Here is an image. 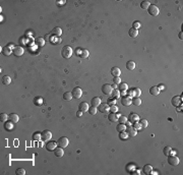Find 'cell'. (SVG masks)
I'll return each mask as SVG.
<instances>
[{"instance_id":"9f6ffc18","label":"cell","mask_w":183,"mask_h":175,"mask_svg":"<svg viewBox=\"0 0 183 175\" xmlns=\"http://www.w3.org/2000/svg\"><path fill=\"white\" fill-rule=\"evenodd\" d=\"M49 37H50V35H46V36H45V39H49Z\"/></svg>"},{"instance_id":"4dcf8cb0","label":"cell","mask_w":183,"mask_h":175,"mask_svg":"<svg viewBox=\"0 0 183 175\" xmlns=\"http://www.w3.org/2000/svg\"><path fill=\"white\" fill-rule=\"evenodd\" d=\"M10 82H11L10 76L5 75V76H3V77H2V84H3V85H9Z\"/></svg>"},{"instance_id":"4316f807","label":"cell","mask_w":183,"mask_h":175,"mask_svg":"<svg viewBox=\"0 0 183 175\" xmlns=\"http://www.w3.org/2000/svg\"><path fill=\"white\" fill-rule=\"evenodd\" d=\"M111 97H112V98L113 99H118V98H119V97H120V91L119 90H113L112 91V93H111Z\"/></svg>"},{"instance_id":"ac0fdd59","label":"cell","mask_w":183,"mask_h":175,"mask_svg":"<svg viewBox=\"0 0 183 175\" xmlns=\"http://www.w3.org/2000/svg\"><path fill=\"white\" fill-rule=\"evenodd\" d=\"M54 154H55V156L56 157H62L63 155H64V151H63V149L62 148H60V147H58V148H56L55 150H54Z\"/></svg>"},{"instance_id":"1f68e13d","label":"cell","mask_w":183,"mask_h":175,"mask_svg":"<svg viewBox=\"0 0 183 175\" xmlns=\"http://www.w3.org/2000/svg\"><path fill=\"white\" fill-rule=\"evenodd\" d=\"M72 98L73 97H72V94L70 92H66V93H64V95H63V99L66 100V101H70Z\"/></svg>"},{"instance_id":"8992f818","label":"cell","mask_w":183,"mask_h":175,"mask_svg":"<svg viewBox=\"0 0 183 175\" xmlns=\"http://www.w3.org/2000/svg\"><path fill=\"white\" fill-rule=\"evenodd\" d=\"M71 94H72V97H73V98L80 99L81 97L82 96V91H81V88H74V89L72 90Z\"/></svg>"},{"instance_id":"ee69618b","label":"cell","mask_w":183,"mask_h":175,"mask_svg":"<svg viewBox=\"0 0 183 175\" xmlns=\"http://www.w3.org/2000/svg\"><path fill=\"white\" fill-rule=\"evenodd\" d=\"M118 121H119L120 123H125L126 121H127V118L125 117V116L120 115V116H119V118H118Z\"/></svg>"},{"instance_id":"74e56055","label":"cell","mask_w":183,"mask_h":175,"mask_svg":"<svg viewBox=\"0 0 183 175\" xmlns=\"http://www.w3.org/2000/svg\"><path fill=\"white\" fill-rule=\"evenodd\" d=\"M15 174L16 175H24L26 174V170H24L23 168H17L15 170Z\"/></svg>"},{"instance_id":"816d5d0a","label":"cell","mask_w":183,"mask_h":175,"mask_svg":"<svg viewBox=\"0 0 183 175\" xmlns=\"http://www.w3.org/2000/svg\"><path fill=\"white\" fill-rule=\"evenodd\" d=\"M178 37H179L180 40H182V39H183V33H182V32H180V33H179V35H178Z\"/></svg>"},{"instance_id":"5bb4252c","label":"cell","mask_w":183,"mask_h":175,"mask_svg":"<svg viewBox=\"0 0 183 175\" xmlns=\"http://www.w3.org/2000/svg\"><path fill=\"white\" fill-rule=\"evenodd\" d=\"M88 109L90 108H88V104L87 102H82L78 105V110L81 111V112H87V111H88Z\"/></svg>"},{"instance_id":"ba28073f","label":"cell","mask_w":183,"mask_h":175,"mask_svg":"<svg viewBox=\"0 0 183 175\" xmlns=\"http://www.w3.org/2000/svg\"><path fill=\"white\" fill-rule=\"evenodd\" d=\"M126 132H127V134H128V137H135L136 135V133H137V130L133 127V126H127L126 127Z\"/></svg>"},{"instance_id":"cb8c5ba5","label":"cell","mask_w":183,"mask_h":175,"mask_svg":"<svg viewBox=\"0 0 183 175\" xmlns=\"http://www.w3.org/2000/svg\"><path fill=\"white\" fill-rule=\"evenodd\" d=\"M2 53H3V55L9 56V55H10L11 53H13V52H12V50H11L8 46H5V47H3V48H2Z\"/></svg>"},{"instance_id":"f907efd6","label":"cell","mask_w":183,"mask_h":175,"mask_svg":"<svg viewBox=\"0 0 183 175\" xmlns=\"http://www.w3.org/2000/svg\"><path fill=\"white\" fill-rule=\"evenodd\" d=\"M7 46H8L9 48H10V49H11V50H13V49H14V47H15V46H14V45H13V44H12V43H11V44H8V45H7Z\"/></svg>"},{"instance_id":"2e32d148","label":"cell","mask_w":183,"mask_h":175,"mask_svg":"<svg viewBox=\"0 0 183 175\" xmlns=\"http://www.w3.org/2000/svg\"><path fill=\"white\" fill-rule=\"evenodd\" d=\"M120 73H121V70H120L119 67L114 66V67H112V68H111V74L113 76H119Z\"/></svg>"},{"instance_id":"f1b7e54d","label":"cell","mask_w":183,"mask_h":175,"mask_svg":"<svg viewBox=\"0 0 183 175\" xmlns=\"http://www.w3.org/2000/svg\"><path fill=\"white\" fill-rule=\"evenodd\" d=\"M143 172H145L146 174L152 173V172H153V167L151 166V165H149V164L145 165V167H143Z\"/></svg>"},{"instance_id":"7dc6e473","label":"cell","mask_w":183,"mask_h":175,"mask_svg":"<svg viewBox=\"0 0 183 175\" xmlns=\"http://www.w3.org/2000/svg\"><path fill=\"white\" fill-rule=\"evenodd\" d=\"M110 111L112 113H116L117 111H118V107L116 106V105H113V106H111L110 107Z\"/></svg>"},{"instance_id":"681fc988","label":"cell","mask_w":183,"mask_h":175,"mask_svg":"<svg viewBox=\"0 0 183 175\" xmlns=\"http://www.w3.org/2000/svg\"><path fill=\"white\" fill-rule=\"evenodd\" d=\"M139 27H140V22H133V27L132 28H134V29H136V30H137Z\"/></svg>"},{"instance_id":"db71d44e","label":"cell","mask_w":183,"mask_h":175,"mask_svg":"<svg viewBox=\"0 0 183 175\" xmlns=\"http://www.w3.org/2000/svg\"><path fill=\"white\" fill-rule=\"evenodd\" d=\"M81 115H82V112H81V111H78V112H77V116H78V117H81Z\"/></svg>"},{"instance_id":"836d02e7","label":"cell","mask_w":183,"mask_h":175,"mask_svg":"<svg viewBox=\"0 0 183 175\" xmlns=\"http://www.w3.org/2000/svg\"><path fill=\"white\" fill-rule=\"evenodd\" d=\"M4 128L6 130H11L13 128V125H12L11 121H7V122H5V124H4Z\"/></svg>"},{"instance_id":"52a82bcc","label":"cell","mask_w":183,"mask_h":175,"mask_svg":"<svg viewBox=\"0 0 183 175\" xmlns=\"http://www.w3.org/2000/svg\"><path fill=\"white\" fill-rule=\"evenodd\" d=\"M51 138H52V133H51V131H49V130H44L43 132L41 133V139L43 140H45V142L50 140Z\"/></svg>"},{"instance_id":"d590c367","label":"cell","mask_w":183,"mask_h":175,"mask_svg":"<svg viewBox=\"0 0 183 175\" xmlns=\"http://www.w3.org/2000/svg\"><path fill=\"white\" fill-rule=\"evenodd\" d=\"M150 5H151V3H150L149 1H142V2L140 3V7H141L142 9H147Z\"/></svg>"},{"instance_id":"9a60e30c","label":"cell","mask_w":183,"mask_h":175,"mask_svg":"<svg viewBox=\"0 0 183 175\" xmlns=\"http://www.w3.org/2000/svg\"><path fill=\"white\" fill-rule=\"evenodd\" d=\"M101 103H102V102H101V99L99 98V97H95V98H93L92 101H91L92 107H96V108H98L99 105H100Z\"/></svg>"},{"instance_id":"b9f144b4","label":"cell","mask_w":183,"mask_h":175,"mask_svg":"<svg viewBox=\"0 0 183 175\" xmlns=\"http://www.w3.org/2000/svg\"><path fill=\"white\" fill-rule=\"evenodd\" d=\"M107 104H108V105H110V106L115 105V104H116V100H115V99H113V98L108 99V101H107Z\"/></svg>"},{"instance_id":"9c48e42d","label":"cell","mask_w":183,"mask_h":175,"mask_svg":"<svg viewBox=\"0 0 183 175\" xmlns=\"http://www.w3.org/2000/svg\"><path fill=\"white\" fill-rule=\"evenodd\" d=\"M121 104L123 106H130L132 104V99L129 96H125L121 99Z\"/></svg>"},{"instance_id":"f6af8a7d","label":"cell","mask_w":183,"mask_h":175,"mask_svg":"<svg viewBox=\"0 0 183 175\" xmlns=\"http://www.w3.org/2000/svg\"><path fill=\"white\" fill-rule=\"evenodd\" d=\"M88 113H90L91 115H95L97 113V108L96 107H92V108L88 109Z\"/></svg>"},{"instance_id":"ffe728a7","label":"cell","mask_w":183,"mask_h":175,"mask_svg":"<svg viewBox=\"0 0 183 175\" xmlns=\"http://www.w3.org/2000/svg\"><path fill=\"white\" fill-rule=\"evenodd\" d=\"M9 120H10L12 123H16V122H18L19 117H18V115H17V114H15V113H11L10 115H9Z\"/></svg>"},{"instance_id":"44dd1931","label":"cell","mask_w":183,"mask_h":175,"mask_svg":"<svg viewBox=\"0 0 183 175\" xmlns=\"http://www.w3.org/2000/svg\"><path fill=\"white\" fill-rule=\"evenodd\" d=\"M126 68L128 70H133L135 68V62L132 61V60H129L126 62Z\"/></svg>"},{"instance_id":"603a6c76","label":"cell","mask_w":183,"mask_h":175,"mask_svg":"<svg viewBox=\"0 0 183 175\" xmlns=\"http://www.w3.org/2000/svg\"><path fill=\"white\" fill-rule=\"evenodd\" d=\"M180 102H181V98L179 96H175V97H173L172 100H171V103L174 105V106H178L180 104Z\"/></svg>"},{"instance_id":"e575fe53","label":"cell","mask_w":183,"mask_h":175,"mask_svg":"<svg viewBox=\"0 0 183 175\" xmlns=\"http://www.w3.org/2000/svg\"><path fill=\"white\" fill-rule=\"evenodd\" d=\"M139 124L141 125V128H146L147 125H149V122H147L146 119H141L139 121Z\"/></svg>"},{"instance_id":"7402d4cb","label":"cell","mask_w":183,"mask_h":175,"mask_svg":"<svg viewBox=\"0 0 183 175\" xmlns=\"http://www.w3.org/2000/svg\"><path fill=\"white\" fill-rule=\"evenodd\" d=\"M61 34H62V30L59 27H56V28H54L53 30H52V35L54 36H56V37H59V36H61Z\"/></svg>"},{"instance_id":"f5cc1de1","label":"cell","mask_w":183,"mask_h":175,"mask_svg":"<svg viewBox=\"0 0 183 175\" xmlns=\"http://www.w3.org/2000/svg\"><path fill=\"white\" fill-rule=\"evenodd\" d=\"M158 88H159V90H160V91H161V90H164V89H165V87L163 86V85H160V86L158 87Z\"/></svg>"},{"instance_id":"7a4b0ae2","label":"cell","mask_w":183,"mask_h":175,"mask_svg":"<svg viewBox=\"0 0 183 175\" xmlns=\"http://www.w3.org/2000/svg\"><path fill=\"white\" fill-rule=\"evenodd\" d=\"M68 144H69V140L65 137H62L60 139H58V140H57V146H58V147H60V148H62V149L63 148H66L67 146H68Z\"/></svg>"},{"instance_id":"30bf717a","label":"cell","mask_w":183,"mask_h":175,"mask_svg":"<svg viewBox=\"0 0 183 175\" xmlns=\"http://www.w3.org/2000/svg\"><path fill=\"white\" fill-rule=\"evenodd\" d=\"M98 110L102 113H108L109 111H110V107H109L108 104H102L101 103L98 107Z\"/></svg>"},{"instance_id":"d6a6232c","label":"cell","mask_w":183,"mask_h":175,"mask_svg":"<svg viewBox=\"0 0 183 175\" xmlns=\"http://www.w3.org/2000/svg\"><path fill=\"white\" fill-rule=\"evenodd\" d=\"M132 104L135 105V106H139L141 104V100L139 97H134V98L132 99Z\"/></svg>"},{"instance_id":"484cf974","label":"cell","mask_w":183,"mask_h":175,"mask_svg":"<svg viewBox=\"0 0 183 175\" xmlns=\"http://www.w3.org/2000/svg\"><path fill=\"white\" fill-rule=\"evenodd\" d=\"M126 124L125 123H119L117 125V127H116V130L117 131H119V132H122V131H126Z\"/></svg>"},{"instance_id":"8fae6325","label":"cell","mask_w":183,"mask_h":175,"mask_svg":"<svg viewBox=\"0 0 183 175\" xmlns=\"http://www.w3.org/2000/svg\"><path fill=\"white\" fill-rule=\"evenodd\" d=\"M12 52H13V54L15 56H22L23 54L24 50H23V48L22 46H15L14 47V49L12 50Z\"/></svg>"},{"instance_id":"bcb514c9","label":"cell","mask_w":183,"mask_h":175,"mask_svg":"<svg viewBox=\"0 0 183 175\" xmlns=\"http://www.w3.org/2000/svg\"><path fill=\"white\" fill-rule=\"evenodd\" d=\"M113 82H114L115 85H119L121 82V79L119 76H114V79H113Z\"/></svg>"},{"instance_id":"8d00e7d4","label":"cell","mask_w":183,"mask_h":175,"mask_svg":"<svg viewBox=\"0 0 183 175\" xmlns=\"http://www.w3.org/2000/svg\"><path fill=\"white\" fill-rule=\"evenodd\" d=\"M132 91H133V94H134V97H139L141 94V91L139 88H134Z\"/></svg>"},{"instance_id":"83f0119b","label":"cell","mask_w":183,"mask_h":175,"mask_svg":"<svg viewBox=\"0 0 183 175\" xmlns=\"http://www.w3.org/2000/svg\"><path fill=\"white\" fill-rule=\"evenodd\" d=\"M35 44H36L37 46L39 47H43L44 45H45V40H44L43 38H38L36 41H35Z\"/></svg>"},{"instance_id":"c3c4849f","label":"cell","mask_w":183,"mask_h":175,"mask_svg":"<svg viewBox=\"0 0 183 175\" xmlns=\"http://www.w3.org/2000/svg\"><path fill=\"white\" fill-rule=\"evenodd\" d=\"M133 127L136 130H139V129H141V125L139 124V122H135V123H133Z\"/></svg>"},{"instance_id":"e0dca14e","label":"cell","mask_w":183,"mask_h":175,"mask_svg":"<svg viewBox=\"0 0 183 175\" xmlns=\"http://www.w3.org/2000/svg\"><path fill=\"white\" fill-rule=\"evenodd\" d=\"M119 114H117V113H111V114H109L108 116V119L112 121V122H116V121H118V118H119Z\"/></svg>"},{"instance_id":"f35d334b","label":"cell","mask_w":183,"mask_h":175,"mask_svg":"<svg viewBox=\"0 0 183 175\" xmlns=\"http://www.w3.org/2000/svg\"><path fill=\"white\" fill-rule=\"evenodd\" d=\"M171 151H172V149H171L170 147H165L164 150H163V152H164L165 156H169L170 153H171Z\"/></svg>"},{"instance_id":"6da1fadb","label":"cell","mask_w":183,"mask_h":175,"mask_svg":"<svg viewBox=\"0 0 183 175\" xmlns=\"http://www.w3.org/2000/svg\"><path fill=\"white\" fill-rule=\"evenodd\" d=\"M61 55L63 58H65V59H68V58H70L71 55H72V49L70 46H64L61 50Z\"/></svg>"},{"instance_id":"11a10c76","label":"cell","mask_w":183,"mask_h":175,"mask_svg":"<svg viewBox=\"0 0 183 175\" xmlns=\"http://www.w3.org/2000/svg\"><path fill=\"white\" fill-rule=\"evenodd\" d=\"M111 87H112V88H114V90H115L116 88H117V85H115V84H114V85H113V86H111Z\"/></svg>"},{"instance_id":"7bdbcfd3","label":"cell","mask_w":183,"mask_h":175,"mask_svg":"<svg viewBox=\"0 0 183 175\" xmlns=\"http://www.w3.org/2000/svg\"><path fill=\"white\" fill-rule=\"evenodd\" d=\"M81 57L82 58H88V50H82L81 53Z\"/></svg>"},{"instance_id":"60d3db41","label":"cell","mask_w":183,"mask_h":175,"mask_svg":"<svg viewBox=\"0 0 183 175\" xmlns=\"http://www.w3.org/2000/svg\"><path fill=\"white\" fill-rule=\"evenodd\" d=\"M119 137H120L121 139H127L128 138H129V137H128V134H127L126 131H122V132H120V135H119Z\"/></svg>"},{"instance_id":"5b68a950","label":"cell","mask_w":183,"mask_h":175,"mask_svg":"<svg viewBox=\"0 0 183 175\" xmlns=\"http://www.w3.org/2000/svg\"><path fill=\"white\" fill-rule=\"evenodd\" d=\"M112 91H113V88L111 87V85L105 84V85L102 86V92H103V94H105V95H111Z\"/></svg>"},{"instance_id":"d6986e66","label":"cell","mask_w":183,"mask_h":175,"mask_svg":"<svg viewBox=\"0 0 183 175\" xmlns=\"http://www.w3.org/2000/svg\"><path fill=\"white\" fill-rule=\"evenodd\" d=\"M159 93H160V90H159V88L156 87V86L152 87L151 89H150V94L152 96H158V95H159Z\"/></svg>"},{"instance_id":"7c38bea8","label":"cell","mask_w":183,"mask_h":175,"mask_svg":"<svg viewBox=\"0 0 183 175\" xmlns=\"http://www.w3.org/2000/svg\"><path fill=\"white\" fill-rule=\"evenodd\" d=\"M127 120L129 121L131 123H135V122H138V120H139V117H138V115L135 114V113H131L129 116H128Z\"/></svg>"},{"instance_id":"d4e9b609","label":"cell","mask_w":183,"mask_h":175,"mask_svg":"<svg viewBox=\"0 0 183 175\" xmlns=\"http://www.w3.org/2000/svg\"><path fill=\"white\" fill-rule=\"evenodd\" d=\"M128 35H129L131 38H135L138 35V31L136 30V29H134V28H131L130 30L128 31Z\"/></svg>"},{"instance_id":"f546056e","label":"cell","mask_w":183,"mask_h":175,"mask_svg":"<svg viewBox=\"0 0 183 175\" xmlns=\"http://www.w3.org/2000/svg\"><path fill=\"white\" fill-rule=\"evenodd\" d=\"M118 89H119V91H121V92H125L128 89V86H127V84H125V82H120V84L118 85Z\"/></svg>"},{"instance_id":"3957f363","label":"cell","mask_w":183,"mask_h":175,"mask_svg":"<svg viewBox=\"0 0 183 175\" xmlns=\"http://www.w3.org/2000/svg\"><path fill=\"white\" fill-rule=\"evenodd\" d=\"M147 10H149V13L151 14L152 16H157L159 15V8H158V6L156 5H150L149 8H147Z\"/></svg>"},{"instance_id":"ab89813d","label":"cell","mask_w":183,"mask_h":175,"mask_svg":"<svg viewBox=\"0 0 183 175\" xmlns=\"http://www.w3.org/2000/svg\"><path fill=\"white\" fill-rule=\"evenodd\" d=\"M7 118H9V116L5 113H1V115H0V120H1L2 122H5L7 120Z\"/></svg>"},{"instance_id":"277c9868","label":"cell","mask_w":183,"mask_h":175,"mask_svg":"<svg viewBox=\"0 0 183 175\" xmlns=\"http://www.w3.org/2000/svg\"><path fill=\"white\" fill-rule=\"evenodd\" d=\"M168 163H169L171 166H177L178 164H179V159L178 157H176L175 155H171L168 158Z\"/></svg>"},{"instance_id":"4fadbf2b","label":"cell","mask_w":183,"mask_h":175,"mask_svg":"<svg viewBox=\"0 0 183 175\" xmlns=\"http://www.w3.org/2000/svg\"><path fill=\"white\" fill-rule=\"evenodd\" d=\"M57 148V143H55V142H48L47 144H46V149H47V151H49V152H51V151H54Z\"/></svg>"}]
</instances>
